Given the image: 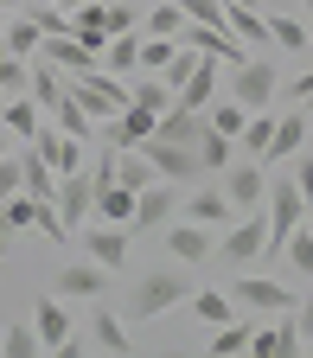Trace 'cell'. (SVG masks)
I'll use <instances>...</instances> for the list:
<instances>
[{"label": "cell", "mask_w": 313, "mask_h": 358, "mask_svg": "<svg viewBox=\"0 0 313 358\" xmlns=\"http://www.w3.org/2000/svg\"><path fill=\"white\" fill-rule=\"evenodd\" d=\"M231 7H256V0H231Z\"/></svg>", "instance_id": "obj_53"}, {"label": "cell", "mask_w": 313, "mask_h": 358, "mask_svg": "<svg viewBox=\"0 0 313 358\" xmlns=\"http://www.w3.org/2000/svg\"><path fill=\"white\" fill-rule=\"evenodd\" d=\"M128 96H134V103H141V109H154V115H160V109H173V90H166V83H160L154 71H147L141 83H134V90H128Z\"/></svg>", "instance_id": "obj_41"}, {"label": "cell", "mask_w": 313, "mask_h": 358, "mask_svg": "<svg viewBox=\"0 0 313 358\" xmlns=\"http://www.w3.org/2000/svg\"><path fill=\"white\" fill-rule=\"evenodd\" d=\"M32 327H38V339H45V352H58V345L71 339V313L58 307V294H45V301L32 307Z\"/></svg>", "instance_id": "obj_21"}, {"label": "cell", "mask_w": 313, "mask_h": 358, "mask_svg": "<svg viewBox=\"0 0 313 358\" xmlns=\"http://www.w3.org/2000/svg\"><path fill=\"white\" fill-rule=\"evenodd\" d=\"M294 327H300V339L313 345V301H294Z\"/></svg>", "instance_id": "obj_48"}, {"label": "cell", "mask_w": 313, "mask_h": 358, "mask_svg": "<svg viewBox=\"0 0 313 358\" xmlns=\"http://www.w3.org/2000/svg\"><path fill=\"white\" fill-rule=\"evenodd\" d=\"M198 134H205V115L198 109H160V122H154V141H192L198 148Z\"/></svg>", "instance_id": "obj_20"}, {"label": "cell", "mask_w": 313, "mask_h": 358, "mask_svg": "<svg viewBox=\"0 0 313 358\" xmlns=\"http://www.w3.org/2000/svg\"><path fill=\"white\" fill-rule=\"evenodd\" d=\"M0 45H7L13 58H26V64H32V58H38V45H45V32H38V20L26 13V20H7V32H0Z\"/></svg>", "instance_id": "obj_27"}, {"label": "cell", "mask_w": 313, "mask_h": 358, "mask_svg": "<svg viewBox=\"0 0 313 358\" xmlns=\"http://www.w3.org/2000/svg\"><path fill=\"white\" fill-rule=\"evenodd\" d=\"M166 256L173 262H205L211 256V224H166Z\"/></svg>", "instance_id": "obj_16"}, {"label": "cell", "mask_w": 313, "mask_h": 358, "mask_svg": "<svg viewBox=\"0 0 313 358\" xmlns=\"http://www.w3.org/2000/svg\"><path fill=\"white\" fill-rule=\"evenodd\" d=\"M141 154L154 160V173H160V179H173V186H179V179H205V173H211V166H205V154H198L192 141H154V134H147Z\"/></svg>", "instance_id": "obj_6"}, {"label": "cell", "mask_w": 313, "mask_h": 358, "mask_svg": "<svg viewBox=\"0 0 313 358\" xmlns=\"http://www.w3.org/2000/svg\"><path fill=\"white\" fill-rule=\"evenodd\" d=\"M186 217L217 231V224H231V217H237V205H231V192H224V186H198V192L186 199Z\"/></svg>", "instance_id": "obj_19"}, {"label": "cell", "mask_w": 313, "mask_h": 358, "mask_svg": "<svg viewBox=\"0 0 313 358\" xmlns=\"http://www.w3.org/2000/svg\"><path fill=\"white\" fill-rule=\"evenodd\" d=\"M262 243H268V217H262V211H243V224H231V237L217 243V262L243 268V262L262 256Z\"/></svg>", "instance_id": "obj_8"}, {"label": "cell", "mask_w": 313, "mask_h": 358, "mask_svg": "<svg viewBox=\"0 0 313 358\" xmlns=\"http://www.w3.org/2000/svg\"><path fill=\"white\" fill-rule=\"evenodd\" d=\"M0 262H7V237H0Z\"/></svg>", "instance_id": "obj_54"}, {"label": "cell", "mask_w": 313, "mask_h": 358, "mask_svg": "<svg viewBox=\"0 0 313 358\" xmlns=\"http://www.w3.org/2000/svg\"><path fill=\"white\" fill-rule=\"evenodd\" d=\"M0 237H7V211H0Z\"/></svg>", "instance_id": "obj_52"}, {"label": "cell", "mask_w": 313, "mask_h": 358, "mask_svg": "<svg viewBox=\"0 0 313 358\" xmlns=\"http://www.w3.org/2000/svg\"><path fill=\"white\" fill-rule=\"evenodd\" d=\"M282 256H288V268H300V275H313V224H307V217L294 224V237L282 243Z\"/></svg>", "instance_id": "obj_34"}, {"label": "cell", "mask_w": 313, "mask_h": 358, "mask_svg": "<svg viewBox=\"0 0 313 358\" xmlns=\"http://www.w3.org/2000/svg\"><path fill=\"white\" fill-rule=\"evenodd\" d=\"M38 58L52 64V71H89V64H96V52H89V45H83L77 32H58V38H45V45H38Z\"/></svg>", "instance_id": "obj_17"}, {"label": "cell", "mask_w": 313, "mask_h": 358, "mask_svg": "<svg viewBox=\"0 0 313 358\" xmlns=\"http://www.w3.org/2000/svg\"><path fill=\"white\" fill-rule=\"evenodd\" d=\"M96 217H103V224H128V217H134V192H128V186H103V192H96Z\"/></svg>", "instance_id": "obj_32"}, {"label": "cell", "mask_w": 313, "mask_h": 358, "mask_svg": "<svg viewBox=\"0 0 313 358\" xmlns=\"http://www.w3.org/2000/svg\"><path fill=\"white\" fill-rule=\"evenodd\" d=\"M237 141H243V160H262V154H268V141H275V115H268V109H256V115L243 122V134H237Z\"/></svg>", "instance_id": "obj_30"}, {"label": "cell", "mask_w": 313, "mask_h": 358, "mask_svg": "<svg viewBox=\"0 0 313 358\" xmlns=\"http://www.w3.org/2000/svg\"><path fill=\"white\" fill-rule=\"evenodd\" d=\"M89 122H96V115H89V109L77 103V90L64 83L58 103H52V128H64V134H77V141H89Z\"/></svg>", "instance_id": "obj_24"}, {"label": "cell", "mask_w": 313, "mask_h": 358, "mask_svg": "<svg viewBox=\"0 0 313 358\" xmlns=\"http://www.w3.org/2000/svg\"><path fill=\"white\" fill-rule=\"evenodd\" d=\"M186 32V13H179V0H160V7L147 13V38H179Z\"/></svg>", "instance_id": "obj_38"}, {"label": "cell", "mask_w": 313, "mask_h": 358, "mask_svg": "<svg viewBox=\"0 0 313 358\" xmlns=\"http://www.w3.org/2000/svg\"><path fill=\"white\" fill-rule=\"evenodd\" d=\"M192 313H198L205 327H224V320H237V301H231V294H211V288H205V294H192Z\"/></svg>", "instance_id": "obj_35"}, {"label": "cell", "mask_w": 313, "mask_h": 358, "mask_svg": "<svg viewBox=\"0 0 313 358\" xmlns=\"http://www.w3.org/2000/svg\"><path fill=\"white\" fill-rule=\"evenodd\" d=\"M0 352H7V358H38L45 339H38L32 320H13V327H0Z\"/></svg>", "instance_id": "obj_29"}, {"label": "cell", "mask_w": 313, "mask_h": 358, "mask_svg": "<svg viewBox=\"0 0 313 358\" xmlns=\"http://www.w3.org/2000/svg\"><path fill=\"white\" fill-rule=\"evenodd\" d=\"M179 301H192V275H186L179 262H166V268H154V275L134 282L128 313H134V320H160V313H166V307H179Z\"/></svg>", "instance_id": "obj_1"}, {"label": "cell", "mask_w": 313, "mask_h": 358, "mask_svg": "<svg viewBox=\"0 0 313 358\" xmlns=\"http://www.w3.org/2000/svg\"><path fill=\"white\" fill-rule=\"evenodd\" d=\"M288 96H294V103H300V96H313V71H300V77L288 83Z\"/></svg>", "instance_id": "obj_49"}, {"label": "cell", "mask_w": 313, "mask_h": 358, "mask_svg": "<svg viewBox=\"0 0 313 358\" xmlns=\"http://www.w3.org/2000/svg\"><path fill=\"white\" fill-rule=\"evenodd\" d=\"M32 20H38V32H45V38L71 32V13H58V7H32Z\"/></svg>", "instance_id": "obj_46"}, {"label": "cell", "mask_w": 313, "mask_h": 358, "mask_svg": "<svg viewBox=\"0 0 313 358\" xmlns=\"http://www.w3.org/2000/svg\"><path fill=\"white\" fill-rule=\"evenodd\" d=\"M249 339H256V313H237V320L211 327V352H217V358H237V352H249Z\"/></svg>", "instance_id": "obj_22"}, {"label": "cell", "mask_w": 313, "mask_h": 358, "mask_svg": "<svg viewBox=\"0 0 313 358\" xmlns=\"http://www.w3.org/2000/svg\"><path fill=\"white\" fill-rule=\"evenodd\" d=\"M58 217H64V231H83V224L96 217V179L89 173H64L58 179Z\"/></svg>", "instance_id": "obj_9"}, {"label": "cell", "mask_w": 313, "mask_h": 358, "mask_svg": "<svg viewBox=\"0 0 313 358\" xmlns=\"http://www.w3.org/2000/svg\"><path fill=\"white\" fill-rule=\"evenodd\" d=\"M192 71H198V52H192V45H173V58H166V64H160L154 77H160L166 90H179V83H186Z\"/></svg>", "instance_id": "obj_36"}, {"label": "cell", "mask_w": 313, "mask_h": 358, "mask_svg": "<svg viewBox=\"0 0 313 358\" xmlns=\"http://www.w3.org/2000/svg\"><path fill=\"white\" fill-rule=\"evenodd\" d=\"M20 173H26V186H20V192H32V199H58V173H52V160H45L38 148L20 154Z\"/></svg>", "instance_id": "obj_26"}, {"label": "cell", "mask_w": 313, "mask_h": 358, "mask_svg": "<svg viewBox=\"0 0 313 358\" xmlns=\"http://www.w3.org/2000/svg\"><path fill=\"white\" fill-rule=\"evenodd\" d=\"M294 186H300V199H307V211H313V160H307V148L294 154Z\"/></svg>", "instance_id": "obj_47"}, {"label": "cell", "mask_w": 313, "mask_h": 358, "mask_svg": "<svg viewBox=\"0 0 313 358\" xmlns=\"http://www.w3.org/2000/svg\"><path fill=\"white\" fill-rule=\"evenodd\" d=\"M64 83L77 90V103L96 115V122H109V115H122V109L134 103L128 90L115 83V71H96V64H89V71H64Z\"/></svg>", "instance_id": "obj_4"}, {"label": "cell", "mask_w": 313, "mask_h": 358, "mask_svg": "<svg viewBox=\"0 0 313 358\" xmlns=\"http://www.w3.org/2000/svg\"><path fill=\"white\" fill-rule=\"evenodd\" d=\"M268 32H275V52H307V20H294V13H268Z\"/></svg>", "instance_id": "obj_33"}, {"label": "cell", "mask_w": 313, "mask_h": 358, "mask_svg": "<svg viewBox=\"0 0 313 358\" xmlns=\"http://www.w3.org/2000/svg\"><path fill=\"white\" fill-rule=\"evenodd\" d=\"M89 262L122 268V262H128V224H103V217H89Z\"/></svg>", "instance_id": "obj_15"}, {"label": "cell", "mask_w": 313, "mask_h": 358, "mask_svg": "<svg viewBox=\"0 0 313 358\" xmlns=\"http://www.w3.org/2000/svg\"><path fill=\"white\" fill-rule=\"evenodd\" d=\"M231 148H237V141H231V134H217V128H205V134H198V154H205V166H211V173H217V166H231Z\"/></svg>", "instance_id": "obj_43"}, {"label": "cell", "mask_w": 313, "mask_h": 358, "mask_svg": "<svg viewBox=\"0 0 313 358\" xmlns=\"http://www.w3.org/2000/svg\"><path fill=\"white\" fill-rule=\"evenodd\" d=\"M300 148H307V109H282L275 115V141H268L262 160H294Z\"/></svg>", "instance_id": "obj_18"}, {"label": "cell", "mask_w": 313, "mask_h": 358, "mask_svg": "<svg viewBox=\"0 0 313 358\" xmlns=\"http://www.w3.org/2000/svg\"><path fill=\"white\" fill-rule=\"evenodd\" d=\"M179 211V192H173V179H160L154 173V186H141L134 192V217H128V237H154V231H166V217Z\"/></svg>", "instance_id": "obj_5"}, {"label": "cell", "mask_w": 313, "mask_h": 358, "mask_svg": "<svg viewBox=\"0 0 313 358\" xmlns=\"http://www.w3.org/2000/svg\"><path fill=\"white\" fill-rule=\"evenodd\" d=\"M154 122H160L154 109H141V103H128L122 115H109V122H103V141H109V148H141L147 134H154Z\"/></svg>", "instance_id": "obj_13"}, {"label": "cell", "mask_w": 313, "mask_h": 358, "mask_svg": "<svg viewBox=\"0 0 313 358\" xmlns=\"http://www.w3.org/2000/svg\"><path fill=\"white\" fill-rule=\"evenodd\" d=\"M231 301H237L243 313H256V320H275V313H288V307H294V294H288L282 282H268V275H237Z\"/></svg>", "instance_id": "obj_7"}, {"label": "cell", "mask_w": 313, "mask_h": 358, "mask_svg": "<svg viewBox=\"0 0 313 358\" xmlns=\"http://www.w3.org/2000/svg\"><path fill=\"white\" fill-rule=\"evenodd\" d=\"M115 186H128V192H141V186H154V160L147 154H115Z\"/></svg>", "instance_id": "obj_31"}, {"label": "cell", "mask_w": 313, "mask_h": 358, "mask_svg": "<svg viewBox=\"0 0 313 358\" xmlns=\"http://www.w3.org/2000/svg\"><path fill=\"white\" fill-rule=\"evenodd\" d=\"M96 352H128V327L103 307H96Z\"/></svg>", "instance_id": "obj_42"}, {"label": "cell", "mask_w": 313, "mask_h": 358, "mask_svg": "<svg viewBox=\"0 0 313 358\" xmlns=\"http://www.w3.org/2000/svg\"><path fill=\"white\" fill-rule=\"evenodd\" d=\"M231 96H237L243 109H268V103L282 96V71H275V58H268V52L237 58V64H231Z\"/></svg>", "instance_id": "obj_2"}, {"label": "cell", "mask_w": 313, "mask_h": 358, "mask_svg": "<svg viewBox=\"0 0 313 358\" xmlns=\"http://www.w3.org/2000/svg\"><path fill=\"white\" fill-rule=\"evenodd\" d=\"M0 154H7V134H0Z\"/></svg>", "instance_id": "obj_55"}, {"label": "cell", "mask_w": 313, "mask_h": 358, "mask_svg": "<svg viewBox=\"0 0 313 358\" xmlns=\"http://www.w3.org/2000/svg\"><path fill=\"white\" fill-rule=\"evenodd\" d=\"M249 115H256V109H243V103L231 96V103H217V109L205 115V128H217V134H231V141H237V134H243V122H249Z\"/></svg>", "instance_id": "obj_37"}, {"label": "cell", "mask_w": 313, "mask_h": 358, "mask_svg": "<svg viewBox=\"0 0 313 358\" xmlns=\"http://www.w3.org/2000/svg\"><path fill=\"white\" fill-rule=\"evenodd\" d=\"M0 90H7V96H20V90H32V64H26V58H13L7 45H0Z\"/></svg>", "instance_id": "obj_39"}, {"label": "cell", "mask_w": 313, "mask_h": 358, "mask_svg": "<svg viewBox=\"0 0 313 358\" xmlns=\"http://www.w3.org/2000/svg\"><path fill=\"white\" fill-rule=\"evenodd\" d=\"M307 224H313V211H307Z\"/></svg>", "instance_id": "obj_57"}, {"label": "cell", "mask_w": 313, "mask_h": 358, "mask_svg": "<svg viewBox=\"0 0 313 358\" xmlns=\"http://www.w3.org/2000/svg\"><path fill=\"white\" fill-rule=\"evenodd\" d=\"M103 275H109L103 262H64L58 282H52V294L58 301H103Z\"/></svg>", "instance_id": "obj_11"}, {"label": "cell", "mask_w": 313, "mask_h": 358, "mask_svg": "<svg viewBox=\"0 0 313 358\" xmlns=\"http://www.w3.org/2000/svg\"><path fill=\"white\" fill-rule=\"evenodd\" d=\"M103 71H115V77L141 71V38H134V32H115V38L103 45Z\"/></svg>", "instance_id": "obj_28"}, {"label": "cell", "mask_w": 313, "mask_h": 358, "mask_svg": "<svg viewBox=\"0 0 313 358\" xmlns=\"http://www.w3.org/2000/svg\"><path fill=\"white\" fill-rule=\"evenodd\" d=\"M26 7H64V0H26Z\"/></svg>", "instance_id": "obj_50"}, {"label": "cell", "mask_w": 313, "mask_h": 358, "mask_svg": "<svg viewBox=\"0 0 313 358\" xmlns=\"http://www.w3.org/2000/svg\"><path fill=\"white\" fill-rule=\"evenodd\" d=\"M262 217H268V243H262V256H282V243L294 237V224L307 217V199H300V186H294V179H275V186H268Z\"/></svg>", "instance_id": "obj_3"}, {"label": "cell", "mask_w": 313, "mask_h": 358, "mask_svg": "<svg viewBox=\"0 0 313 358\" xmlns=\"http://www.w3.org/2000/svg\"><path fill=\"white\" fill-rule=\"evenodd\" d=\"M224 26L237 32L243 52H275V32H268V13L262 7H231V0H224Z\"/></svg>", "instance_id": "obj_12"}, {"label": "cell", "mask_w": 313, "mask_h": 358, "mask_svg": "<svg viewBox=\"0 0 313 358\" xmlns=\"http://www.w3.org/2000/svg\"><path fill=\"white\" fill-rule=\"evenodd\" d=\"M71 32H77L96 58H103V45H109V20H103V7H96V0H83V7L71 13Z\"/></svg>", "instance_id": "obj_25"}, {"label": "cell", "mask_w": 313, "mask_h": 358, "mask_svg": "<svg viewBox=\"0 0 313 358\" xmlns=\"http://www.w3.org/2000/svg\"><path fill=\"white\" fill-rule=\"evenodd\" d=\"M0 122H7V134H20V141H32V134H38V96H32V90H20V96L13 103H0Z\"/></svg>", "instance_id": "obj_23"}, {"label": "cell", "mask_w": 313, "mask_h": 358, "mask_svg": "<svg viewBox=\"0 0 313 358\" xmlns=\"http://www.w3.org/2000/svg\"><path fill=\"white\" fill-rule=\"evenodd\" d=\"M32 148L52 160V173H58V179H64V173H77V160H83V141H77V134H64V128H52V122H38Z\"/></svg>", "instance_id": "obj_14"}, {"label": "cell", "mask_w": 313, "mask_h": 358, "mask_svg": "<svg viewBox=\"0 0 313 358\" xmlns=\"http://www.w3.org/2000/svg\"><path fill=\"white\" fill-rule=\"evenodd\" d=\"M0 32H7V13H0Z\"/></svg>", "instance_id": "obj_56"}, {"label": "cell", "mask_w": 313, "mask_h": 358, "mask_svg": "<svg viewBox=\"0 0 313 358\" xmlns=\"http://www.w3.org/2000/svg\"><path fill=\"white\" fill-rule=\"evenodd\" d=\"M173 45H179V38H141V71H160V64L173 58Z\"/></svg>", "instance_id": "obj_44"}, {"label": "cell", "mask_w": 313, "mask_h": 358, "mask_svg": "<svg viewBox=\"0 0 313 358\" xmlns=\"http://www.w3.org/2000/svg\"><path fill=\"white\" fill-rule=\"evenodd\" d=\"M224 192H231V205H237V211H262V199H268L262 160H231V173H224Z\"/></svg>", "instance_id": "obj_10"}, {"label": "cell", "mask_w": 313, "mask_h": 358, "mask_svg": "<svg viewBox=\"0 0 313 358\" xmlns=\"http://www.w3.org/2000/svg\"><path fill=\"white\" fill-rule=\"evenodd\" d=\"M58 90H64V77L45 64V58H32V96H38V109H52V103H58Z\"/></svg>", "instance_id": "obj_40"}, {"label": "cell", "mask_w": 313, "mask_h": 358, "mask_svg": "<svg viewBox=\"0 0 313 358\" xmlns=\"http://www.w3.org/2000/svg\"><path fill=\"white\" fill-rule=\"evenodd\" d=\"M26 186V173H20V154H0V199H13Z\"/></svg>", "instance_id": "obj_45"}, {"label": "cell", "mask_w": 313, "mask_h": 358, "mask_svg": "<svg viewBox=\"0 0 313 358\" xmlns=\"http://www.w3.org/2000/svg\"><path fill=\"white\" fill-rule=\"evenodd\" d=\"M7 7H26V0H0V13H7Z\"/></svg>", "instance_id": "obj_51"}]
</instances>
